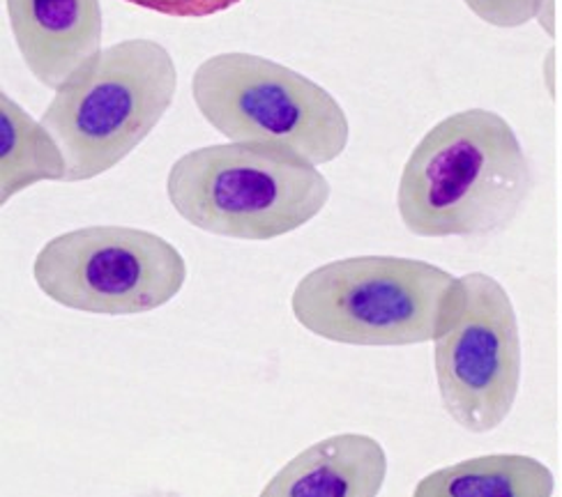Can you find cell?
Listing matches in <instances>:
<instances>
[{"instance_id":"6da1fadb","label":"cell","mask_w":562,"mask_h":497,"mask_svg":"<svg viewBox=\"0 0 562 497\" xmlns=\"http://www.w3.org/2000/svg\"><path fill=\"white\" fill-rule=\"evenodd\" d=\"M532 184L530 161L505 117L465 109L419 138L404 163L396 207L417 238H484L521 215Z\"/></svg>"},{"instance_id":"7a4b0ae2","label":"cell","mask_w":562,"mask_h":497,"mask_svg":"<svg viewBox=\"0 0 562 497\" xmlns=\"http://www.w3.org/2000/svg\"><path fill=\"white\" fill-rule=\"evenodd\" d=\"M463 281L417 258L350 256L304 274L291 312L310 335L360 348L434 343L461 316Z\"/></svg>"},{"instance_id":"3957f363","label":"cell","mask_w":562,"mask_h":497,"mask_svg":"<svg viewBox=\"0 0 562 497\" xmlns=\"http://www.w3.org/2000/svg\"><path fill=\"white\" fill-rule=\"evenodd\" d=\"M167 196L199 230L270 242L307 226L333 196L318 166L270 144H217L184 153L167 176Z\"/></svg>"},{"instance_id":"277c9868","label":"cell","mask_w":562,"mask_h":497,"mask_svg":"<svg viewBox=\"0 0 562 497\" xmlns=\"http://www.w3.org/2000/svg\"><path fill=\"white\" fill-rule=\"evenodd\" d=\"M178 67L155 39H125L92 56L42 113L67 159L65 182L95 180L125 161L173 106Z\"/></svg>"},{"instance_id":"5b68a950","label":"cell","mask_w":562,"mask_h":497,"mask_svg":"<svg viewBox=\"0 0 562 497\" xmlns=\"http://www.w3.org/2000/svg\"><path fill=\"white\" fill-rule=\"evenodd\" d=\"M192 98L203 121L236 144L281 146L316 166L348 148L350 123L333 92L263 56H210L192 77Z\"/></svg>"},{"instance_id":"8992f818","label":"cell","mask_w":562,"mask_h":497,"mask_svg":"<svg viewBox=\"0 0 562 497\" xmlns=\"http://www.w3.org/2000/svg\"><path fill=\"white\" fill-rule=\"evenodd\" d=\"M33 279L46 297L65 309L140 316L180 295L187 260L153 230L83 226L56 235L37 251Z\"/></svg>"},{"instance_id":"52a82bcc","label":"cell","mask_w":562,"mask_h":497,"mask_svg":"<svg viewBox=\"0 0 562 497\" xmlns=\"http://www.w3.org/2000/svg\"><path fill=\"white\" fill-rule=\"evenodd\" d=\"M461 281V316L434 341L438 396L463 431L491 433L509 417L521 387L519 318L498 279L471 272Z\"/></svg>"},{"instance_id":"ba28073f","label":"cell","mask_w":562,"mask_h":497,"mask_svg":"<svg viewBox=\"0 0 562 497\" xmlns=\"http://www.w3.org/2000/svg\"><path fill=\"white\" fill-rule=\"evenodd\" d=\"M10 29L29 72L58 90L102 52L100 0H5Z\"/></svg>"},{"instance_id":"9c48e42d","label":"cell","mask_w":562,"mask_h":497,"mask_svg":"<svg viewBox=\"0 0 562 497\" xmlns=\"http://www.w3.org/2000/svg\"><path fill=\"white\" fill-rule=\"evenodd\" d=\"M387 470L381 440L367 433H337L281 465L259 497H379Z\"/></svg>"},{"instance_id":"30bf717a","label":"cell","mask_w":562,"mask_h":497,"mask_svg":"<svg viewBox=\"0 0 562 497\" xmlns=\"http://www.w3.org/2000/svg\"><path fill=\"white\" fill-rule=\"evenodd\" d=\"M553 472L532 456L486 454L422 477L411 497H553Z\"/></svg>"},{"instance_id":"8fae6325","label":"cell","mask_w":562,"mask_h":497,"mask_svg":"<svg viewBox=\"0 0 562 497\" xmlns=\"http://www.w3.org/2000/svg\"><path fill=\"white\" fill-rule=\"evenodd\" d=\"M67 159L54 134L0 92V205L37 182H65Z\"/></svg>"},{"instance_id":"7c38bea8","label":"cell","mask_w":562,"mask_h":497,"mask_svg":"<svg viewBox=\"0 0 562 497\" xmlns=\"http://www.w3.org/2000/svg\"><path fill=\"white\" fill-rule=\"evenodd\" d=\"M475 16L496 29H519L537 16L542 0H463Z\"/></svg>"},{"instance_id":"4fadbf2b","label":"cell","mask_w":562,"mask_h":497,"mask_svg":"<svg viewBox=\"0 0 562 497\" xmlns=\"http://www.w3.org/2000/svg\"><path fill=\"white\" fill-rule=\"evenodd\" d=\"M125 3L176 19H205L240 5L243 0H125Z\"/></svg>"},{"instance_id":"5bb4252c","label":"cell","mask_w":562,"mask_h":497,"mask_svg":"<svg viewBox=\"0 0 562 497\" xmlns=\"http://www.w3.org/2000/svg\"><path fill=\"white\" fill-rule=\"evenodd\" d=\"M535 19L542 23V29L547 31V35H553V0H542Z\"/></svg>"},{"instance_id":"9a60e30c","label":"cell","mask_w":562,"mask_h":497,"mask_svg":"<svg viewBox=\"0 0 562 497\" xmlns=\"http://www.w3.org/2000/svg\"><path fill=\"white\" fill-rule=\"evenodd\" d=\"M130 497H182V495L178 490H171V488H150V490L136 493V495H130Z\"/></svg>"}]
</instances>
